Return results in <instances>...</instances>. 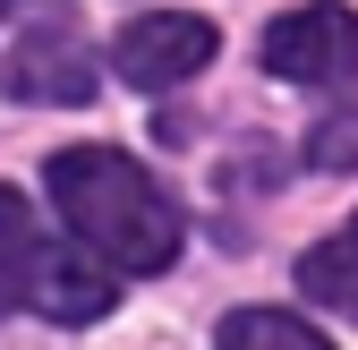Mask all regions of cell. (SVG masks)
Listing matches in <instances>:
<instances>
[{
	"label": "cell",
	"mask_w": 358,
	"mask_h": 350,
	"mask_svg": "<svg viewBox=\"0 0 358 350\" xmlns=\"http://www.w3.org/2000/svg\"><path fill=\"white\" fill-rule=\"evenodd\" d=\"M43 188H52L60 223L103 256V265L120 274H162L179 265V239H188V223H179V205L154 188L145 162H128L111 146H69L43 162Z\"/></svg>",
	"instance_id": "obj_1"
},
{
	"label": "cell",
	"mask_w": 358,
	"mask_h": 350,
	"mask_svg": "<svg viewBox=\"0 0 358 350\" xmlns=\"http://www.w3.org/2000/svg\"><path fill=\"white\" fill-rule=\"evenodd\" d=\"M264 69L282 85H358V18L341 0H307V9L264 26Z\"/></svg>",
	"instance_id": "obj_2"
},
{
	"label": "cell",
	"mask_w": 358,
	"mask_h": 350,
	"mask_svg": "<svg viewBox=\"0 0 358 350\" xmlns=\"http://www.w3.org/2000/svg\"><path fill=\"white\" fill-rule=\"evenodd\" d=\"M213 26L205 18H137L111 34V69L120 85H137V94H171V85H188L205 60H213Z\"/></svg>",
	"instance_id": "obj_3"
},
{
	"label": "cell",
	"mask_w": 358,
	"mask_h": 350,
	"mask_svg": "<svg viewBox=\"0 0 358 350\" xmlns=\"http://www.w3.org/2000/svg\"><path fill=\"white\" fill-rule=\"evenodd\" d=\"M0 85H9L17 103H52V111H69V103H94V60H85V43H77V26L69 18H52V26H34L9 60H0Z\"/></svg>",
	"instance_id": "obj_4"
},
{
	"label": "cell",
	"mask_w": 358,
	"mask_h": 350,
	"mask_svg": "<svg viewBox=\"0 0 358 350\" xmlns=\"http://www.w3.org/2000/svg\"><path fill=\"white\" fill-rule=\"evenodd\" d=\"M34 308L52 325H94L120 308V282L111 265H94V256H69V248H43V274H34Z\"/></svg>",
	"instance_id": "obj_5"
},
{
	"label": "cell",
	"mask_w": 358,
	"mask_h": 350,
	"mask_svg": "<svg viewBox=\"0 0 358 350\" xmlns=\"http://www.w3.org/2000/svg\"><path fill=\"white\" fill-rule=\"evenodd\" d=\"M299 290L316 299V308H333V316L358 325V214H350L333 239H316V248L299 256Z\"/></svg>",
	"instance_id": "obj_6"
},
{
	"label": "cell",
	"mask_w": 358,
	"mask_h": 350,
	"mask_svg": "<svg viewBox=\"0 0 358 350\" xmlns=\"http://www.w3.org/2000/svg\"><path fill=\"white\" fill-rule=\"evenodd\" d=\"M34 274H43L34 205L17 188H0V316H9V308H34Z\"/></svg>",
	"instance_id": "obj_7"
},
{
	"label": "cell",
	"mask_w": 358,
	"mask_h": 350,
	"mask_svg": "<svg viewBox=\"0 0 358 350\" xmlns=\"http://www.w3.org/2000/svg\"><path fill=\"white\" fill-rule=\"evenodd\" d=\"M213 350H333L324 333H307L290 308H231L213 333Z\"/></svg>",
	"instance_id": "obj_8"
},
{
	"label": "cell",
	"mask_w": 358,
	"mask_h": 350,
	"mask_svg": "<svg viewBox=\"0 0 358 350\" xmlns=\"http://www.w3.org/2000/svg\"><path fill=\"white\" fill-rule=\"evenodd\" d=\"M299 154H307V171H358V111H333V120H316Z\"/></svg>",
	"instance_id": "obj_9"
},
{
	"label": "cell",
	"mask_w": 358,
	"mask_h": 350,
	"mask_svg": "<svg viewBox=\"0 0 358 350\" xmlns=\"http://www.w3.org/2000/svg\"><path fill=\"white\" fill-rule=\"evenodd\" d=\"M9 9H17V0H0V18H9Z\"/></svg>",
	"instance_id": "obj_10"
}]
</instances>
